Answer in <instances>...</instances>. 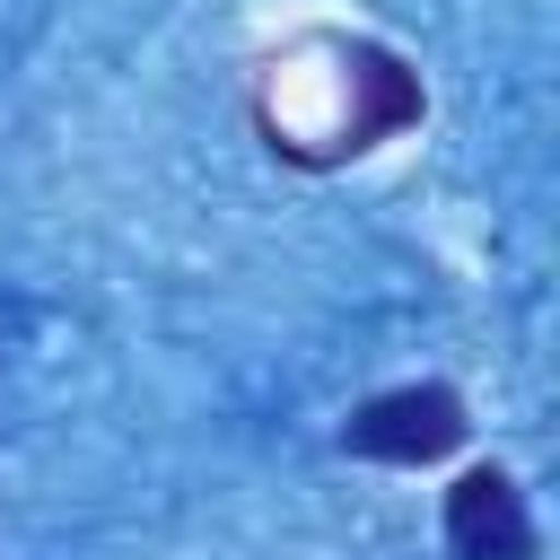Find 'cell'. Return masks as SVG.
<instances>
[{
  "label": "cell",
  "instance_id": "cell-1",
  "mask_svg": "<svg viewBox=\"0 0 560 560\" xmlns=\"http://www.w3.org/2000/svg\"><path fill=\"white\" fill-rule=\"evenodd\" d=\"M464 394L455 385H385L341 420V455L359 464H438L464 446Z\"/></svg>",
  "mask_w": 560,
  "mask_h": 560
},
{
  "label": "cell",
  "instance_id": "cell-3",
  "mask_svg": "<svg viewBox=\"0 0 560 560\" xmlns=\"http://www.w3.org/2000/svg\"><path fill=\"white\" fill-rule=\"evenodd\" d=\"M341 70H350V122H341L332 158H359V149H376V140H394V131H411V122L429 114L420 70H402V52H385V44H350Z\"/></svg>",
  "mask_w": 560,
  "mask_h": 560
},
{
  "label": "cell",
  "instance_id": "cell-2",
  "mask_svg": "<svg viewBox=\"0 0 560 560\" xmlns=\"http://www.w3.org/2000/svg\"><path fill=\"white\" fill-rule=\"evenodd\" d=\"M446 551L455 560H534V508L516 490V472L472 464L446 490Z\"/></svg>",
  "mask_w": 560,
  "mask_h": 560
}]
</instances>
